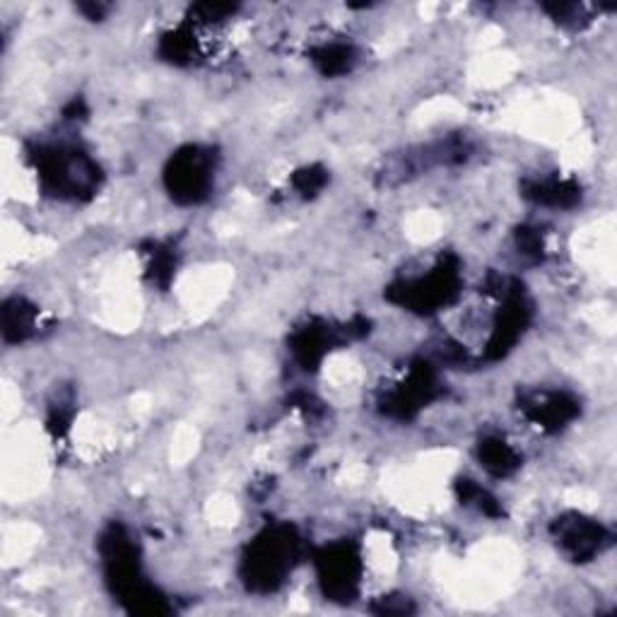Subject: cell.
Returning a JSON list of instances; mask_svg holds the SVG:
<instances>
[{
    "label": "cell",
    "instance_id": "cell-1",
    "mask_svg": "<svg viewBox=\"0 0 617 617\" xmlns=\"http://www.w3.org/2000/svg\"><path fill=\"white\" fill-rule=\"evenodd\" d=\"M207 174L210 164L198 150H189L186 154L177 157L174 171H171V191L177 189V196H184L186 200H198L207 189Z\"/></svg>",
    "mask_w": 617,
    "mask_h": 617
},
{
    "label": "cell",
    "instance_id": "cell-2",
    "mask_svg": "<svg viewBox=\"0 0 617 617\" xmlns=\"http://www.w3.org/2000/svg\"><path fill=\"white\" fill-rule=\"evenodd\" d=\"M562 543L569 545L574 555H591L601 548V529L588 521H574L562 533Z\"/></svg>",
    "mask_w": 617,
    "mask_h": 617
},
{
    "label": "cell",
    "instance_id": "cell-3",
    "mask_svg": "<svg viewBox=\"0 0 617 617\" xmlns=\"http://www.w3.org/2000/svg\"><path fill=\"white\" fill-rule=\"evenodd\" d=\"M483 458H485L487 468L494 473H500V475L502 473H507L509 468H511V463H514V456H511V451L504 447V441H490V444H485V448H483Z\"/></svg>",
    "mask_w": 617,
    "mask_h": 617
}]
</instances>
